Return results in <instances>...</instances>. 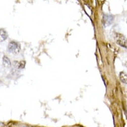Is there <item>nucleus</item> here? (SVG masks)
I'll list each match as a JSON object with an SVG mask.
<instances>
[{
    "label": "nucleus",
    "instance_id": "f257e3e1",
    "mask_svg": "<svg viewBox=\"0 0 127 127\" xmlns=\"http://www.w3.org/2000/svg\"><path fill=\"white\" fill-rule=\"evenodd\" d=\"M8 51L13 54H18L21 51V45L18 42L12 41L9 42L7 47Z\"/></svg>",
    "mask_w": 127,
    "mask_h": 127
},
{
    "label": "nucleus",
    "instance_id": "f03ea898",
    "mask_svg": "<svg viewBox=\"0 0 127 127\" xmlns=\"http://www.w3.org/2000/svg\"><path fill=\"white\" fill-rule=\"evenodd\" d=\"M115 39L118 45L127 48V38L124 35L120 34V33H116Z\"/></svg>",
    "mask_w": 127,
    "mask_h": 127
},
{
    "label": "nucleus",
    "instance_id": "7ed1b4c3",
    "mask_svg": "<svg viewBox=\"0 0 127 127\" xmlns=\"http://www.w3.org/2000/svg\"><path fill=\"white\" fill-rule=\"evenodd\" d=\"M13 66L16 69H23L25 66V61H15L13 62Z\"/></svg>",
    "mask_w": 127,
    "mask_h": 127
},
{
    "label": "nucleus",
    "instance_id": "20e7f679",
    "mask_svg": "<svg viewBox=\"0 0 127 127\" xmlns=\"http://www.w3.org/2000/svg\"><path fill=\"white\" fill-rule=\"evenodd\" d=\"M2 64L5 68H8L11 66V63L10 60L6 55H4L2 58Z\"/></svg>",
    "mask_w": 127,
    "mask_h": 127
},
{
    "label": "nucleus",
    "instance_id": "39448f33",
    "mask_svg": "<svg viewBox=\"0 0 127 127\" xmlns=\"http://www.w3.org/2000/svg\"><path fill=\"white\" fill-rule=\"evenodd\" d=\"M8 34L4 29H0V42H3L7 39Z\"/></svg>",
    "mask_w": 127,
    "mask_h": 127
},
{
    "label": "nucleus",
    "instance_id": "423d86ee",
    "mask_svg": "<svg viewBox=\"0 0 127 127\" xmlns=\"http://www.w3.org/2000/svg\"><path fill=\"white\" fill-rule=\"evenodd\" d=\"M120 79L121 81L125 84H127V74L124 72L120 73Z\"/></svg>",
    "mask_w": 127,
    "mask_h": 127
},
{
    "label": "nucleus",
    "instance_id": "0eeeda50",
    "mask_svg": "<svg viewBox=\"0 0 127 127\" xmlns=\"http://www.w3.org/2000/svg\"><path fill=\"white\" fill-rule=\"evenodd\" d=\"M125 66H126V67L127 68V63H125Z\"/></svg>",
    "mask_w": 127,
    "mask_h": 127
},
{
    "label": "nucleus",
    "instance_id": "6e6552de",
    "mask_svg": "<svg viewBox=\"0 0 127 127\" xmlns=\"http://www.w3.org/2000/svg\"></svg>",
    "mask_w": 127,
    "mask_h": 127
},
{
    "label": "nucleus",
    "instance_id": "1a4fd4ad",
    "mask_svg": "<svg viewBox=\"0 0 127 127\" xmlns=\"http://www.w3.org/2000/svg\"></svg>",
    "mask_w": 127,
    "mask_h": 127
}]
</instances>
